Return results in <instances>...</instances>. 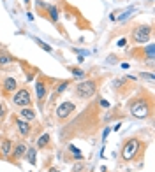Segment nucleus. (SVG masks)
Wrapping results in <instances>:
<instances>
[{
	"mask_svg": "<svg viewBox=\"0 0 155 172\" xmlns=\"http://www.w3.org/2000/svg\"><path fill=\"white\" fill-rule=\"evenodd\" d=\"M146 58H148V60L153 58V44H150V46L146 48Z\"/></svg>",
	"mask_w": 155,
	"mask_h": 172,
	"instance_id": "6ab92c4d",
	"label": "nucleus"
},
{
	"mask_svg": "<svg viewBox=\"0 0 155 172\" xmlns=\"http://www.w3.org/2000/svg\"><path fill=\"white\" fill-rule=\"evenodd\" d=\"M108 134H109V128H106V130H104V134H102V140H106V137H108Z\"/></svg>",
	"mask_w": 155,
	"mask_h": 172,
	"instance_id": "a878e982",
	"label": "nucleus"
},
{
	"mask_svg": "<svg viewBox=\"0 0 155 172\" xmlns=\"http://www.w3.org/2000/svg\"><path fill=\"white\" fill-rule=\"evenodd\" d=\"M48 140H49V135H48V134L41 135V137H39V140H37V146H39V148H44V146L48 144Z\"/></svg>",
	"mask_w": 155,
	"mask_h": 172,
	"instance_id": "f8f14e48",
	"label": "nucleus"
},
{
	"mask_svg": "<svg viewBox=\"0 0 155 172\" xmlns=\"http://www.w3.org/2000/svg\"><path fill=\"white\" fill-rule=\"evenodd\" d=\"M9 62H11L9 56H5V54L2 56V54H0V63H9Z\"/></svg>",
	"mask_w": 155,
	"mask_h": 172,
	"instance_id": "412c9836",
	"label": "nucleus"
},
{
	"mask_svg": "<svg viewBox=\"0 0 155 172\" xmlns=\"http://www.w3.org/2000/svg\"><path fill=\"white\" fill-rule=\"evenodd\" d=\"M16 126L20 128V134H21V135H28V132H30V128H28V123L23 121V120H16Z\"/></svg>",
	"mask_w": 155,
	"mask_h": 172,
	"instance_id": "0eeeda50",
	"label": "nucleus"
},
{
	"mask_svg": "<svg viewBox=\"0 0 155 172\" xmlns=\"http://www.w3.org/2000/svg\"><path fill=\"white\" fill-rule=\"evenodd\" d=\"M141 79H148V81H153V74H141Z\"/></svg>",
	"mask_w": 155,
	"mask_h": 172,
	"instance_id": "4be33fe9",
	"label": "nucleus"
},
{
	"mask_svg": "<svg viewBox=\"0 0 155 172\" xmlns=\"http://www.w3.org/2000/svg\"><path fill=\"white\" fill-rule=\"evenodd\" d=\"M4 86H5V90H7V91H12V90H16V79H12V77H7V79H5V83H4Z\"/></svg>",
	"mask_w": 155,
	"mask_h": 172,
	"instance_id": "1a4fd4ad",
	"label": "nucleus"
},
{
	"mask_svg": "<svg viewBox=\"0 0 155 172\" xmlns=\"http://www.w3.org/2000/svg\"><path fill=\"white\" fill-rule=\"evenodd\" d=\"M137 148H139V142L136 140V139H132V140H129L127 144L123 146V151H122V156L125 160H131L132 156L136 155V151H137Z\"/></svg>",
	"mask_w": 155,
	"mask_h": 172,
	"instance_id": "f03ea898",
	"label": "nucleus"
},
{
	"mask_svg": "<svg viewBox=\"0 0 155 172\" xmlns=\"http://www.w3.org/2000/svg\"><path fill=\"white\" fill-rule=\"evenodd\" d=\"M72 74L78 76V77H83V76H85V72H83L81 69H72Z\"/></svg>",
	"mask_w": 155,
	"mask_h": 172,
	"instance_id": "aec40b11",
	"label": "nucleus"
},
{
	"mask_svg": "<svg viewBox=\"0 0 155 172\" xmlns=\"http://www.w3.org/2000/svg\"><path fill=\"white\" fill-rule=\"evenodd\" d=\"M35 90H37V97L42 100V98H44V95H46V86H44V83L37 81L35 83Z\"/></svg>",
	"mask_w": 155,
	"mask_h": 172,
	"instance_id": "6e6552de",
	"label": "nucleus"
},
{
	"mask_svg": "<svg viewBox=\"0 0 155 172\" xmlns=\"http://www.w3.org/2000/svg\"><path fill=\"white\" fill-rule=\"evenodd\" d=\"M49 172H58V170H56V169H49Z\"/></svg>",
	"mask_w": 155,
	"mask_h": 172,
	"instance_id": "cd10ccee",
	"label": "nucleus"
},
{
	"mask_svg": "<svg viewBox=\"0 0 155 172\" xmlns=\"http://www.w3.org/2000/svg\"><path fill=\"white\" fill-rule=\"evenodd\" d=\"M25 153H26V148H25L23 144H18L16 149H14V155H16V156H21V155H25Z\"/></svg>",
	"mask_w": 155,
	"mask_h": 172,
	"instance_id": "dca6fc26",
	"label": "nucleus"
},
{
	"mask_svg": "<svg viewBox=\"0 0 155 172\" xmlns=\"http://www.w3.org/2000/svg\"><path fill=\"white\" fill-rule=\"evenodd\" d=\"M4 112H5V109H4V105H0V118L4 116Z\"/></svg>",
	"mask_w": 155,
	"mask_h": 172,
	"instance_id": "bb28decb",
	"label": "nucleus"
},
{
	"mask_svg": "<svg viewBox=\"0 0 155 172\" xmlns=\"http://www.w3.org/2000/svg\"><path fill=\"white\" fill-rule=\"evenodd\" d=\"M81 169H83V165H81V163H76V165L72 167V172H81Z\"/></svg>",
	"mask_w": 155,
	"mask_h": 172,
	"instance_id": "b1692460",
	"label": "nucleus"
},
{
	"mask_svg": "<svg viewBox=\"0 0 155 172\" xmlns=\"http://www.w3.org/2000/svg\"><path fill=\"white\" fill-rule=\"evenodd\" d=\"M134 11H136V9H134V7H131V9H129V11H123V12H122V16H116V18H115V19H116V21H122V19H125V18H127V16H129V14H132V12H134Z\"/></svg>",
	"mask_w": 155,
	"mask_h": 172,
	"instance_id": "4468645a",
	"label": "nucleus"
},
{
	"mask_svg": "<svg viewBox=\"0 0 155 172\" xmlns=\"http://www.w3.org/2000/svg\"><path fill=\"white\" fill-rule=\"evenodd\" d=\"M72 111H74V104H72V102H64L62 105H58L56 114H58V118H67Z\"/></svg>",
	"mask_w": 155,
	"mask_h": 172,
	"instance_id": "423d86ee",
	"label": "nucleus"
},
{
	"mask_svg": "<svg viewBox=\"0 0 155 172\" xmlns=\"http://www.w3.org/2000/svg\"><path fill=\"white\" fill-rule=\"evenodd\" d=\"M125 44H127L125 39H120V40H118V46H120V48H125Z\"/></svg>",
	"mask_w": 155,
	"mask_h": 172,
	"instance_id": "393cba45",
	"label": "nucleus"
},
{
	"mask_svg": "<svg viewBox=\"0 0 155 172\" xmlns=\"http://www.w3.org/2000/svg\"><path fill=\"white\" fill-rule=\"evenodd\" d=\"M69 149H70V151H72V153L76 155V156H74V158H76V160H81V158H83V155H81V151H79V149H78L76 146H72V144H70V146H69Z\"/></svg>",
	"mask_w": 155,
	"mask_h": 172,
	"instance_id": "2eb2a0df",
	"label": "nucleus"
},
{
	"mask_svg": "<svg viewBox=\"0 0 155 172\" xmlns=\"http://www.w3.org/2000/svg\"><path fill=\"white\" fill-rule=\"evenodd\" d=\"M76 93H78V97H81V98H88V97H92V95L95 93V83H93V81L79 83V84L76 86Z\"/></svg>",
	"mask_w": 155,
	"mask_h": 172,
	"instance_id": "f257e3e1",
	"label": "nucleus"
},
{
	"mask_svg": "<svg viewBox=\"0 0 155 172\" xmlns=\"http://www.w3.org/2000/svg\"><path fill=\"white\" fill-rule=\"evenodd\" d=\"M12 102L16 105H20V107H26L28 104H30V93H28L26 90H20L16 95H14Z\"/></svg>",
	"mask_w": 155,
	"mask_h": 172,
	"instance_id": "39448f33",
	"label": "nucleus"
},
{
	"mask_svg": "<svg viewBox=\"0 0 155 172\" xmlns=\"http://www.w3.org/2000/svg\"><path fill=\"white\" fill-rule=\"evenodd\" d=\"M26 160L30 162L32 165H35V149H34V148L26 149Z\"/></svg>",
	"mask_w": 155,
	"mask_h": 172,
	"instance_id": "9d476101",
	"label": "nucleus"
},
{
	"mask_svg": "<svg viewBox=\"0 0 155 172\" xmlns=\"http://www.w3.org/2000/svg\"><path fill=\"white\" fill-rule=\"evenodd\" d=\"M21 116H23V120H34L35 112H34L32 109H23V111H21Z\"/></svg>",
	"mask_w": 155,
	"mask_h": 172,
	"instance_id": "9b49d317",
	"label": "nucleus"
},
{
	"mask_svg": "<svg viewBox=\"0 0 155 172\" xmlns=\"http://www.w3.org/2000/svg\"><path fill=\"white\" fill-rule=\"evenodd\" d=\"M150 39V26H139L134 30V40L137 44H143Z\"/></svg>",
	"mask_w": 155,
	"mask_h": 172,
	"instance_id": "20e7f679",
	"label": "nucleus"
},
{
	"mask_svg": "<svg viewBox=\"0 0 155 172\" xmlns=\"http://www.w3.org/2000/svg\"><path fill=\"white\" fill-rule=\"evenodd\" d=\"M11 151V140H4V144H2V153L4 155H9Z\"/></svg>",
	"mask_w": 155,
	"mask_h": 172,
	"instance_id": "f3484780",
	"label": "nucleus"
},
{
	"mask_svg": "<svg viewBox=\"0 0 155 172\" xmlns=\"http://www.w3.org/2000/svg\"><path fill=\"white\" fill-rule=\"evenodd\" d=\"M67 84H69V83H62V84L58 86V88H56V91H58V93H60V91H64V90L67 88Z\"/></svg>",
	"mask_w": 155,
	"mask_h": 172,
	"instance_id": "5701e85b",
	"label": "nucleus"
},
{
	"mask_svg": "<svg viewBox=\"0 0 155 172\" xmlns=\"http://www.w3.org/2000/svg\"><path fill=\"white\" fill-rule=\"evenodd\" d=\"M131 112L134 114L136 118H146L148 116V105L145 104V102H134L132 104V107H131Z\"/></svg>",
	"mask_w": 155,
	"mask_h": 172,
	"instance_id": "7ed1b4c3",
	"label": "nucleus"
},
{
	"mask_svg": "<svg viewBox=\"0 0 155 172\" xmlns=\"http://www.w3.org/2000/svg\"><path fill=\"white\" fill-rule=\"evenodd\" d=\"M34 40H35V42H37V44H39V46H41V48H42V49H46V51H51V48H49V46H48V44H44V42H42V40H41V39H37V37H35V39H34Z\"/></svg>",
	"mask_w": 155,
	"mask_h": 172,
	"instance_id": "a211bd4d",
	"label": "nucleus"
},
{
	"mask_svg": "<svg viewBox=\"0 0 155 172\" xmlns=\"http://www.w3.org/2000/svg\"><path fill=\"white\" fill-rule=\"evenodd\" d=\"M48 11H49V16H51V19H53V21L58 19V9H56L55 5H49V7H48Z\"/></svg>",
	"mask_w": 155,
	"mask_h": 172,
	"instance_id": "ddd939ff",
	"label": "nucleus"
},
{
	"mask_svg": "<svg viewBox=\"0 0 155 172\" xmlns=\"http://www.w3.org/2000/svg\"><path fill=\"white\" fill-rule=\"evenodd\" d=\"M28 2H30V0H25V4H28Z\"/></svg>",
	"mask_w": 155,
	"mask_h": 172,
	"instance_id": "c85d7f7f",
	"label": "nucleus"
}]
</instances>
